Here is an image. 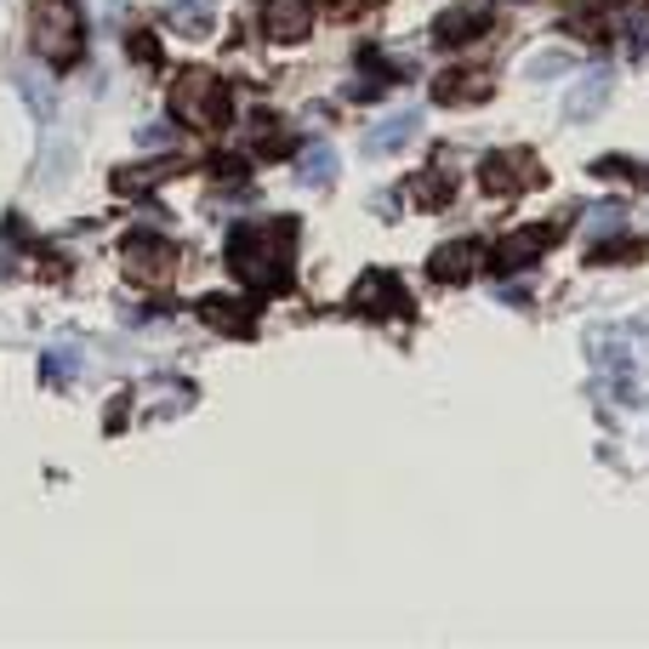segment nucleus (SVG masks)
<instances>
[{
	"instance_id": "obj_14",
	"label": "nucleus",
	"mask_w": 649,
	"mask_h": 649,
	"mask_svg": "<svg viewBox=\"0 0 649 649\" xmlns=\"http://www.w3.org/2000/svg\"><path fill=\"white\" fill-rule=\"evenodd\" d=\"M541 251H547V234L541 228H524V234H512L507 246H501V268H519V262H530Z\"/></svg>"
},
{
	"instance_id": "obj_9",
	"label": "nucleus",
	"mask_w": 649,
	"mask_h": 649,
	"mask_svg": "<svg viewBox=\"0 0 649 649\" xmlns=\"http://www.w3.org/2000/svg\"><path fill=\"white\" fill-rule=\"evenodd\" d=\"M604 97H609V75L598 68V75H587V80H581V86L564 97V109H570L575 120H593V115L604 109Z\"/></svg>"
},
{
	"instance_id": "obj_8",
	"label": "nucleus",
	"mask_w": 649,
	"mask_h": 649,
	"mask_svg": "<svg viewBox=\"0 0 649 649\" xmlns=\"http://www.w3.org/2000/svg\"><path fill=\"white\" fill-rule=\"evenodd\" d=\"M417 126H422V115H393V120H382V126L365 137V149H370V154H393L399 143H410V137H417Z\"/></svg>"
},
{
	"instance_id": "obj_17",
	"label": "nucleus",
	"mask_w": 649,
	"mask_h": 649,
	"mask_svg": "<svg viewBox=\"0 0 649 649\" xmlns=\"http://www.w3.org/2000/svg\"><path fill=\"white\" fill-rule=\"evenodd\" d=\"M376 280H382V273H365V280H359V291H354V307H376V302H382ZM393 285H399V280H388V307H404V296H399Z\"/></svg>"
},
{
	"instance_id": "obj_18",
	"label": "nucleus",
	"mask_w": 649,
	"mask_h": 649,
	"mask_svg": "<svg viewBox=\"0 0 649 649\" xmlns=\"http://www.w3.org/2000/svg\"><path fill=\"white\" fill-rule=\"evenodd\" d=\"M417 199H422V205H433V212H439V205L451 199V194H444V177H422V183H417Z\"/></svg>"
},
{
	"instance_id": "obj_13",
	"label": "nucleus",
	"mask_w": 649,
	"mask_h": 649,
	"mask_svg": "<svg viewBox=\"0 0 649 649\" xmlns=\"http://www.w3.org/2000/svg\"><path fill=\"white\" fill-rule=\"evenodd\" d=\"M473 29H485V12H473V7H456L451 18H439V29H433V34H439L444 46H456V41H467Z\"/></svg>"
},
{
	"instance_id": "obj_10",
	"label": "nucleus",
	"mask_w": 649,
	"mask_h": 649,
	"mask_svg": "<svg viewBox=\"0 0 649 649\" xmlns=\"http://www.w3.org/2000/svg\"><path fill=\"white\" fill-rule=\"evenodd\" d=\"M519 177H530V160H519V154H496L485 165V188L490 194H512V183H519Z\"/></svg>"
},
{
	"instance_id": "obj_3",
	"label": "nucleus",
	"mask_w": 649,
	"mask_h": 649,
	"mask_svg": "<svg viewBox=\"0 0 649 649\" xmlns=\"http://www.w3.org/2000/svg\"><path fill=\"white\" fill-rule=\"evenodd\" d=\"M34 52L68 63L80 52V12L75 0H34Z\"/></svg>"
},
{
	"instance_id": "obj_19",
	"label": "nucleus",
	"mask_w": 649,
	"mask_h": 649,
	"mask_svg": "<svg viewBox=\"0 0 649 649\" xmlns=\"http://www.w3.org/2000/svg\"><path fill=\"white\" fill-rule=\"evenodd\" d=\"M23 91L34 97V115H52V91H46V80H34V75H23Z\"/></svg>"
},
{
	"instance_id": "obj_4",
	"label": "nucleus",
	"mask_w": 649,
	"mask_h": 649,
	"mask_svg": "<svg viewBox=\"0 0 649 649\" xmlns=\"http://www.w3.org/2000/svg\"><path fill=\"white\" fill-rule=\"evenodd\" d=\"M126 280L131 285H149V291L165 285L171 280V251L160 246V239H149V234L131 239V246H126Z\"/></svg>"
},
{
	"instance_id": "obj_2",
	"label": "nucleus",
	"mask_w": 649,
	"mask_h": 649,
	"mask_svg": "<svg viewBox=\"0 0 649 649\" xmlns=\"http://www.w3.org/2000/svg\"><path fill=\"white\" fill-rule=\"evenodd\" d=\"M171 109H177L183 126H223L228 120V91L217 75L205 68H183L177 86H171Z\"/></svg>"
},
{
	"instance_id": "obj_15",
	"label": "nucleus",
	"mask_w": 649,
	"mask_h": 649,
	"mask_svg": "<svg viewBox=\"0 0 649 649\" xmlns=\"http://www.w3.org/2000/svg\"><path fill=\"white\" fill-rule=\"evenodd\" d=\"M199 314L212 320V325H223L228 336H246L251 331V314H246V307H234V302H205Z\"/></svg>"
},
{
	"instance_id": "obj_11",
	"label": "nucleus",
	"mask_w": 649,
	"mask_h": 649,
	"mask_svg": "<svg viewBox=\"0 0 649 649\" xmlns=\"http://www.w3.org/2000/svg\"><path fill=\"white\" fill-rule=\"evenodd\" d=\"M485 91H490V80L473 75V68H467V75H444V80L433 86L439 102H462V97H485Z\"/></svg>"
},
{
	"instance_id": "obj_7",
	"label": "nucleus",
	"mask_w": 649,
	"mask_h": 649,
	"mask_svg": "<svg viewBox=\"0 0 649 649\" xmlns=\"http://www.w3.org/2000/svg\"><path fill=\"white\" fill-rule=\"evenodd\" d=\"M165 23L177 29V34H188V41H205V34H212V0H177V7L165 12Z\"/></svg>"
},
{
	"instance_id": "obj_12",
	"label": "nucleus",
	"mask_w": 649,
	"mask_h": 649,
	"mask_svg": "<svg viewBox=\"0 0 649 649\" xmlns=\"http://www.w3.org/2000/svg\"><path fill=\"white\" fill-rule=\"evenodd\" d=\"M331 177H336V154H331V149H307V154L296 160V183L320 188V183H331Z\"/></svg>"
},
{
	"instance_id": "obj_6",
	"label": "nucleus",
	"mask_w": 649,
	"mask_h": 649,
	"mask_svg": "<svg viewBox=\"0 0 649 649\" xmlns=\"http://www.w3.org/2000/svg\"><path fill=\"white\" fill-rule=\"evenodd\" d=\"M268 34L273 41H302L307 34V0H268Z\"/></svg>"
},
{
	"instance_id": "obj_5",
	"label": "nucleus",
	"mask_w": 649,
	"mask_h": 649,
	"mask_svg": "<svg viewBox=\"0 0 649 649\" xmlns=\"http://www.w3.org/2000/svg\"><path fill=\"white\" fill-rule=\"evenodd\" d=\"M478 268V239H451V246H439L428 257V273L433 280H467V273Z\"/></svg>"
},
{
	"instance_id": "obj_16",
	"label": "nucleus",
	"mask_w": 649,
	"mask_h": 649,
	"mask_svg": "<svg viewBox=\"0 0 649 649\" xmlns=\"http://www.w3.org/2000/svg\"><path fill=\"white\" fill-rule=\"evenodd\" d=\"M564 68H570V52L547 46V52H536V57H530V68H524V75H530V80H553V75H564Z\"/></svg>"
},
{
	"instance_id": "obj_1",
	"label": "nucleus",
	"mask_w": 649,
	"mask_h": 649,
	"mask_svg": "<svg viewBox=\"0 0 649 649\" xmlns=\"http://www.w3.org/2000/svg\"><path fill=\"white\" fill-rule=\"evenodd\" d=\"M291 223H273V228H239L234 234V246H228V262L239 280H251V285H280L285 280V257H291Z\"/></svg>"
}]
</instances>
